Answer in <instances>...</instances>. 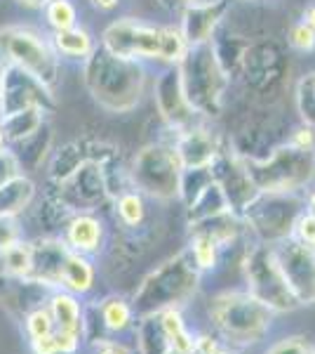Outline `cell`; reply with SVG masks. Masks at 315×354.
Returning a JSON list of instances; mask_svg holds the SVG:
<instances>
[{
  "instance_id": "51",
  "label": "cell",
  "mask_w": 315,
  "mask_h": 354,
  "mask_svg": "<svg viewBox=\"0 0 315 354\" xmlns=\"http://www.w3.org/2000/svg\"><path fill=\"white\" fill-rule=\"evenodd\" d=\"M17 5H19L21 10H33V12H40V8H43L45 0H14Z\"/></svg>"
},
{
  "instance_id": "41",
  "label": "cell",
  "mask_w": 315,
  "mask_h": 354,
  "mask_svg": "<svg viewBox=\"0 0 315 354\" xmlns=\"http://www.w3.org/2000/svg\"><path fill=\"white\" fill-rule=\"evenodd\" d=\"M292 239H296V241H301L306 245H315V213L303 210V213L299 215V220H296V225H294Z\"/></svg>"
},
{
  "instance_id": "56",
  "label": "cell",
  "mask_w": 315,
  "mask_h": 354,
  "mask_svg": "<svg viewBox=\"0 0 315 354\" xmlns=\"http://www.w3.org/2000/svg\"><path fill=\"white\" fill-rule=\"evenodd\" d=\"M3 64H5V62H3V57H0V68H3Z\"/></svg>"
},
{
  "instance_id": "29",
  "label": "cell",
  "mask_w": 315,
  "mask_h": 354,
  "mask_svg": "<svg viewBox=\"0 0 315 354\" xmlns=\"http://www.w3.org/2000/svg\"><path fill=\"white\" fill-rule=\"evenodd\" d=\"M50 314H52L54 324L59 330H68V333H76L80 335L85 328L83 322V310H80V302L76 300V295L68 293H57L50 300Z\"/></svg>"
},
{
  "instance_id": "39",
  "label": "cell",
  "mask_w": 315,
  "mask_h": 354,
  "mask_svg": "<svg viewBox=\"0 0 315 354\" xmlns=\"http://www.w3.org/2000/svg\"><path fill=\"white\" fill-rule=\"evenodd\" d=\"M287 48L292 53H299V55H313L315 31L308 24H303L301 19H296L294 24L287 28Z\"/></svg>"
},
{
  "instance_id": "45",
  "label": "cell",
  "mask_w": 315,
  "mask_h": 354,
  "mask_svg": "<svg viewBox=\"0 0 315 354\" xmlns=\"http://www.w3.org/2000/svg\"><path fill=\"white\" fill-rule=\"evenodd\" d=\"M19 173H21V168H19V161H17L14 151L10 149V147H5V149L0 151V185Z\"/></svg>"
},
{
  "instance_id": "44",
  "label": "cell",
  "mask_w": 315,
  "mask_h": 354,
  "mask_svg": "<svg viewBox=\"0 0 315 354\" xmlns=\"http://www.w3.org/2000/svg\"><path fill=\"white\" fill-rule=\"evenodd\" d=\"M223 347L226 345L212 330H203V333H196V350H193V354H216Z\"/></svg>"
},
{
  "instance_id": "7",
  "label": "cell",
  "mask_w": 315,
  "mask_h": 354,
  "mask_svg": "<svg viewBox=\"0 0 315 354\" xmlns=\"http://www.w3.org/2000/svg\"><path fill=\"white\" fill-rule=\"evenodd\" d=\"M0 57L8 64H14L40 78L48 88L59 93L61 64L54 53L50 33L33 24H8L0 26Z\"/></svg>"
},
{
  "instance_id": "52",
  "label": "cell",
  "mask_w": 315,
  "mask_h": 354,
  "mask_svg": "<svg viewBox=\"0 0 315 354\" xmlns=\"http://www.w3.org/2000/svg\"><path fill=\"white\" fill-rule=\"evenodd\" d=\"M8 147V142H5V133H3V121H0V151Z\"/></svg>"
},
{
  "instance_id": "53",
  "label": "cell",
  "mask_w": 315,
  "mask_h": 354,
  "mask_svg": "<svg viewBox=\"0 0 315 354\" xmlns=\"http://www.w3.org/2000/svg\"><path fill=\"white\" fill-rule=\"evenodd\" d=\"M216 354H240L238 350H233V347H223L221 352H216Z\"/></svg>"
},
{
  "instance_id": "14",
  "label": "cell",
  "mask_w": 315,
  "mask_h": 354,
  "mask_svg": "<svg viewBox=\"0 0 315 354\" xmlns=\"http://www.w3.org/2000/svg\"><path fill=\"white\" fill-rule=\"evenodd\" d=\"M151 95L160 121H163L170 137L176 133H184V130L193 128V125L203 121L198 116V111L191 106V102H188L176 66L158 68V73L151 78Z\"/></svg>"
},
{
  "instance_id": "18",
  "label": "cell",
  "mask_w": 315,
  "mask_h": 354,
  "mask_svg": "<svg viewBox=\"0 0 315 354\" xmlns=\"http://www.w3.org/2000/svg\"><path fill=\"white\" fill-rule=\"evenodd\" d=\"M64 241L71 250L80 255H96L101 253L106 241V225L94 210H83V213H73L64 222Z\"/></svg>"
},
{
  "instance_id": "5",
  "label": "cell",
  "mask_w": 315,
  "mask_h": 354,
  "mask_svg": "<svg viewBox=\"0 0 315 354\" xmlns=\"http://www.w3.org/2000/svg\"><path fill=\"white\" fill-rule=\"evenodd\" d=\"M176 68H179L184 93L198 116L203 121L219 123L226 113L233 83L214 53V45L205 43L188 48Z\"/></svg>"
},
{
  "instance_id": "15",
  "label": "cell",
  "mask_w": 315,
  "mask_h": 354,
  "mask_svg": "<svg viewBox=\"0 0 315 354\" xmlns=\"http://www.w3.org/2000/svg\"><path fill=\"white\" fill-rule=\"evenodd\" d=\"M276 255L292 293L301 307L315 305V245H306L296 239L276 243Z\"/></svg>"
},
{
  "instance_id": "19",
  "label": "cell",
  "mask_w": 315,
  "mask_h": 354,
  "mask_svg": "<svg viewBox=\"0 0 315 354\" xmlns=\"http://www.w3.org/2000/svg\"><path fill=\"white\" fill-rule=\"evenodd\" d=\"M68 250L71 248L61 236H40L31 241V279L45 286H59Z\"/></svg>"
},
{
  "instance_id": "28",
  "label": "cell",
  "mask_w": 315,
  "mask_h": 354,
  "mask_svg": "<svg viewBox=\"0 0 315 354\" xmlns=\"http://www.w3.org/2000/svg\"><path fill=\"white\" fill-rule=\"evenodd\" d=\"M101 319V326H104L108 333H125L136 324V314L132 310V302L123 295H108L99 302L96 307Z\"/></svg>"
},
{
  "instance_id": "1",
  "label": "cell",
  "mask_w": 315,
  "mask_h": 354,
  "mask_svg": "<svg viewBox=\"0 0 315 354\" xmlns=\"http://www.w3.org/2000/svg\"><path fill=\"white\" fill-rule=\"evenodd\" d=\"M80 81L90 100L111 116H128L144 102L151 85L146 64L106 53L101 45L80 64Z\"/></svg>"
},
{
  "instance_id": "47",
  "label": "cell",
  "mask_w": 315,
  "mask_h": 354,
  "mask_svg": "<svg viewBox=\"0 0 315 354\" xmlns=\"http://www.w3.org/2000/svg\"><path fill=\"white\" fill-rule=\"evenodd\" d=\"M156 3L165 10V12H174L176 15L181 8H186V5H191V3H198V0H156Z\"/></svg>"
},
{
  "instance_id": "31",
  "label": "cell",
  "mask_w": 315,
  "mask_h": 354,
  "mask_svg": "<svg viewBox=\"0 0 315 354\" xmlns=\"http://www.w3.org/2000/svg\"><path fill=\"white\" fill-rule=\"evenodd\" d=\"M223 210H231V205H228V198H226V194H223V189L219 187V182L214 180L207 189L200 194L196 201L188 205V208H184L186 225H193V222L212 218V215L223 213Z\"/></svg>"
},
{
  "instance_id": "10",
  "label": "cell",
  "mask_w": 315,
  "mask_h": 354,
  "mask_svg": "<svg viewBox=\"0 0 315 354\" xmlns=\"http://www.w3.org/2000/svg\"><path fill=\"white\" fill-rule=\"evenodd\" d=\"M287 50L276 38L250 41L236 83H240L247 93H252L256 102L268 104V102L280 97L278 93L283 90L285 81H287Z\"/></svg>"
},
{
  "instance_id": "9",
  "label": "cell",
  "mask_w": 315,
  "mask_h": 354,
  "mask_svg": "<svg viewBox=\"0 0 315 354\" xmlns=\"http://www.w3.org/2000/svg\"><path fill=\"white\" fill-rule=\"evenodd\" d=\"M240 270H243L245 290L263 302L268 310L280 314H292L301 310L296 295L292 293L287 279H285L280 262L276 255V245L247 241L240 258Z\"/></svg>"
},
{
  "instance_id": "43",
  "label": "cell",
  "mask_w": 315,
  "mask_h": 354,
  "mask_svg": "<svg viewBox=\"0 0 315 354\" xmlns=\"http://www.w3.org/2000/svg\"><path fill=\"white\" fill-rule=\"evenodd\" d=\"M21 225L19 218H3L0 215V248L5 245H12L17 241H21Z\"/></svg>"
},
{
  "instance_id": "33",
  "label": "cell",
  "mask_w": 315,
  "mask_h": 354,
  "mask_svg": "<svg viewBox=\"0 0 315 354\" xmlns=\"http://www.w3.org/2000/svg\"><path fill=\"white\" fill-rule=\"evenodd\" d=\"M294 109L299 113V123L315 130V68L294 83Z\"/></svg>"
},
{
  "instance_id": "8",
  "label": "cell",
  "mask_w": 315,
  "mask_h": 354,
  "mask_svg": "<svg viewBox=\"0 0 315 354\" xmlns=\"http://www.w3.org/2000/svg\"><path fill=\"white\" fill-rule=\"evenodd\" d=\"M181 165L176 149L170 140L148 142L128 163L130 187L141 192L148 201L172 203L179 201Z\"/></svg>"
},
{
  "instance_id": "16",
  "label": "cell",
  "mask_w": 315,
  "mask_h": 354,
  "mask_svg": "<svg viewBox=\"0 0 315 354\" xmlns=\"http://www.w3.org/2000/svg\"><path fill=\"white\" fill-rule=\"evenodd\" d=\"M233 10V0H198L176 12V26L186 38L188 48L212 43L216 31L226 24Z\"/></svg>"
},
{
  "instance_id": "55",
  "label": "cell",
  "mask_w": 315,
  "mask_h": 354,
  "mask_svg": "<svg viewBox=\"0 0 315 354\" xmlns=\"http://www.w3.org/2000/svg\"><path fill=\"white\" fill-rule=\"evenodd\" d=\"M165 354H184V352H176V350H172V347H170V350H165Z\"/></svg>"
},
{
  "instance_id": "30",
  "label": "cell",
  "mask_w": 315,
  "mask_h": 354,
  "mask_svg": "<svg viewBox=\"0 0 315 354\" xmlns=\"http://www.w3.org/2000/svg\"><path fill=\"white\" fill-rule=\"evenodd\" d=\"M184 248H186L191 262L196 265V270L203 274V277L219 270L221 262H223V255H226L214 241H210L207 236H200V234H188V241Z\"/></svg>"
},
{
  "instance_id": "4",
  "label": "cell",
  "mask_w": 315,
  "mask_h": 354,
  "mask_svg": "<svg viewBox=\"0 0 315 354\" xmlns=\"http://www.w3.org/2000/svg\"><path fill=\"white\" fill-rule=\"evenodd\" d=\"M203 286V274L188 258L186 248L172 255L141 279L139 288L132 295V310L136 317H151L170 307H184L198 295Z\"/></svg>"
},
{
  "instance_id": "48",
  "label": "cell",
  "mask_w": 315,
  "mask_h": 354,
  "mask_svg": "<svg viewBox=\"0 0 315 354\" xmlns=\"http://www.w3.org/2000/svg\"><path fill=\"white\" fill-rule=\"evenodd\" d=\"M90 5L96 10V12H113V10H118L120 0H90Z\"/></svg>"
},
{
  "instance_id": "6",
  "label": "cell",
  "mask_w": 315,
  "mask_h": 354,
  "mask_svg": "<svg viewBox=\"0 0 315 354\" xmlns=\"http://www.w3.org/2000/svg\"><path fill=\"white\" fill-rule=\"evenodd\" d=\"M259 194H303L315 182V149H299L287 140L261 158H245Z\"/></svg>"
},
{
  "instance_id": "17",
  "label": "cell",
  "mask_w": 315,
  "mask_h": 354,
  "mask_svg": "<svg viewBox=\"0 0 315 354\" xmlns=\"http://www.w3.org/2000/svg\"><path fill=\"white\" fill-rule=\"evenodd\" d=\"M170 142L174 145L176 156L184 168H210L219 158L226 145V135L216 128V123L200 121L184 133L172 135Z\"/></svg>"
},
{
  "instance_id": "34",
  "label": "cell",
  "mask_w": 315,
  "mask_h": 354,
  "mask_svg": "<svg viewBox=\"0 0 315 354\" xmlns=\"http://www.w3.org/2000/svg\"><path fill=\"white\" fill-rule=\"evenodd\" d=\"M214 182V173L210 168H184L181 170V182H179V203L188 208L196 198L203 194L207 187Z\"/></svg>"
},
{
  "instance_id": "42",
  "label": "cell",
  "mask_w": 315,
  "mask_h": 354,
  "mask_svg": "<svg viewBox=\"0 0 315 354\" xmlns=\"http://www.w3.org/2000/svg\"><path fill=\"white\" fill-rule=\"evenodd\" d=\"M285 140H287L289 145L299 147V149H315V130L308 128V125H303V123H296L294 128L287 133Z\"/></svg>"
},
{
  "instance_id": "50",
  "label": "cell",
  "mask_w": 315,
  "mask_h": 354,
  "mask_svg": "<svg viewBox=\"0 0 315 354\" xmlns=\"http://www.w3.org/2000/svg\"><path fill=\"white\" fill-rule=\"evenodd\" d=\"M303 205H306L308 213H315V182L303 192Z\"/></svg>"
},
{
  "instance_id": "23",
  "label": "cell",
  "mask_w": 315,
  "mask_h": 354,
  "mask_svg": "<svg viewBox=\"0 0 315 354\" xmlns=\"http://www.w3.org/2000/svg\"><path fill=\"white\" fill-rule=\"evenodd\" d=\"M50 41L61 62H76V64H83L99 45V38L83 24L50 33Z\"/></svg>"
},
{
  "instance_id": "22",
  "label": "cell",
  "mask_w": 315,
  "mask_h": 354,
  "mask_svg": "<svg viewBox=\"0 0 315 354\" xmlns=\"http://www.w3.org/2000/svg\"><path fill=\"white\" fill-rule=\"evenodd\" d=\"M38 198V185L31 175L19 173L0 185V215L3 218H21L33 208Z\"/></svg>"
},
{
  "instance_id": "54",
  "label": "cell",
  "mask_w": 315,
  "mask_h": 354,
  "mask_svg": "<svg viewBox=\"0 0 315 354\" xmlns=\"http://www.w3.org/2000/svg\"><path fill=\"white\" fill-rule=\"evenodd\" d=\"M233 3H259V0H233Z\"/></svg>"
},
{
  "instance_id": "57",
  "label": "cell",
  "mask_w": 315,
  "mask_h": 354,
  "mask_svg": "<svg viewBox=\"0 0 315 354\" xmlns=\"http://www.w3.org/2000/svg\"><path fill=\"white\" fill-rule=\"evenodd\" d=\"M313 354H315V347H313Z\"/></svg>"
},
{
  "instance_id": "11",
  "label": "cell",
  "mask_w": 315,
  "mask_h": 354,
  "mask_svg": "<svg viewBox=\"0 0 315 354\" xmlns=\"http://www.w3.org/2000/svg\"><path fill=\"white\" fill-rule=\"evenodd\" d=\"M303 210V194H259L240 213V218L245 222L250 241L276 245L292 236Z\"/></svg>"
},
{
  "instance_id": "3",
  "label": "cell",
  "mask_w": 315,
  "mask_h": 354,
  "mask_svg": "<svg viewBox=\"0 0 315 354\" xmlns=\"http://www.w3.org/2000/svg\"><path fill=\"white\" fill-rule=\"evenodd\" d=\"M210 330L226 347L247 350L268 340L278 322V314L268 310L245 288H226L207 300Z\"/></svg>"
},
{
  "instance_id": "13",
  "label": "cell",
  "mask_w": 315,
  "mask_h": 354,
  "mask_svg": "<svg viewBox=\"0 0 315 354\" xmlns=\"http://www.w3.org/2000/svg\"><path fill=\"white\" fill-rule=\"evenodd\" d=\"M57 106L59 100L52 88H48L33 73L5 62L0 68V116L21 109H43L52 116Z\"/></svg>"
},
{
  "instance_id": "37",
  "label": "cell",
  "mask_w": 315,
  "mask_h": 354,
  "mask_svg": "<svg viewBox=\"0 0 315 354\" xmlns=\"http://www.w3.org/2000/svg\"><path fill=\"white\" fill-rule=\"evenodd\" d=\"M78 345H80V335L59 328L43 335V338L31 340L33 354H76Z\"/></svg>"
},
{
  "instance_id": "46",
  "label": "cell",
  "mask_w": 315,
  "mask_h": 354,
  "mask_svg": "<svg viewBox=\"0 0 315 354\" xmlns=\"http://www.w3.org/2000/svg\"><path fill=\"white\" fill-rule=\"evenodd\" d=\"M96 354H132L123 342H116V340H99V350Z\"/></svg>"
},
{
  "instance_id": "36",
  "label": "cell",
  "mask_w": 315,
  "mask_h": 354,
  "mask_svg": "<svg viewBox=\"0 0 315 354\" xmlns=\"http://www.w3.org/2000/svg\"><path fill=\"white\" fill-rule=\"evenodd\" d=\"M0 265L12 277H31V241H17L0 248Z\"/></svg>"
},
{
  "instance_id": "26",
  "label": "cell",
  "mask_w": 315,
  "mask_h": 354,
  "mask_svg": "<svg viewBox=\"0 0 315 354\" xmlns=\"http://www.w3.org/2000/svg\"><path fill=\"white\" fill-rule=\"evenodd\" d=\"M158 322H160V328H163L165 338H167V345L172 350L193 354V350H196V333L188 328L184 310H179V307L163 310L158 314Z\"/></svg>"
},
{
  "instance_id": "32",
  "label": "cell",
  "mask_w": 315,
  "mask_h": 354,
  "mask_svg": "<svg viewBox=\"0 0 315 354\" xmlns=\"http://www.w3.org/2000/svg\"><path fill=\"white\" fill-rule=\"evenodd\" d=\"M40 15L48 26V33L64 31V28L80 24V10L76 0H45Z\"/></svg>"
},
{
  "instance_id": "21",
  "label": "cell",
  "mask_w": 315,
  "mask_h": 354,
  "mask_svg": "<svg viewBox=\"0 0 315 354\" xmlns=\"http://www.w3.org/2000/svg\"><path fill=\"white\" fill-rule=\"evenodd\" d=\"M10 149L14 151L21 173L31 175V173H36V170L45 168L50 153L54 149L52 121H45L38 133H33L31 137H26V140H21V142H17V145H12Z\"/></svg>"
},
{
  "instance_id": "20",
  "label": "cell",
  "mask_w": 315,
  "mask_h": 354,
  "mask_svg": "<svg viewBox=\"0 0 315 354\" xmlns=\"http://www.w3.org/2000/svg\"><path fill=\"white\" fill-rule=\"evenodd\" d=\"M186 227H188V234L207 236L210 241H214L219 245L223 253H226L228 248H233V245L250 241L243 218H240L238 213H233V210H223V213H216V215H212V218H205Z\"/></svg>"
},
{
  "instance_id": "2",
  "label": "cell",
  "mask_w": 315,
  "mask_h": 354,
  "mask_svg": "<svg viewBox=\"0 0 315 354\" xmlns=\"http://www.w3.org/2000/svg\"><path fill=\"white\" fill-rule=\"evenodd\" d=\"M99 45L106 53L146 66H176L188 50L176 21L156 24L141 17H118L108 21L99 36Z\"/></svg>"
},
{
  "instance_id": "27",
  "label": "cell",
  "mask_w": 315,
  "mask_h": 354,
  "mask_svg": "<svg viewBox=\"0 0 315 354\" xmlns=\"http://www.w3.org/2000/svg\"><path fill=\"white\" fill-rule=\"evenodd\" d=\"M0 121H3L5 142H8V147H12L17 142L31 137L33 133H38L43 123L50 121V113H45L43 109H21L8 113V116H0Z\"/></svg>"
},
{
  "instance_id": "40",
  "label": "cell",
  "mask_w": 315,
  "mask_h": 354,
  "mask_svg": "<svg viewBox=\"0 0 315 354\" xmlns=\"http://www.w3.org/2000/svg\"><path fill=\"white\" fill-rule=\"evenodd\" d=\"M26 330H28V335H31V340L52 333V330H54V319H52V314H50V310L36 307V310L26 317Z\"/></svg>"
},
{
  "instance_id": "24",
  "label": "cell",
  "mask_w": 315,
  "mask_h": 354,
  "mask_svg": "<svg viewBox=\"0 0 315 354\" xmlns=\"http://www.w3.org/2000/svg\"><path fill=\"white\" fill-rule=\"evenodd\" d=\"M113 213L116 222L125 232H139L148 220V198L134 187H128L113 196Z\"/></svg>"
},
{
  "instance_id": "12",
  "label": "cell",
  "mask_w": 315,
  "mask_h": 354,
  "mask_svg": "<svg viewBox=\"0 0 315 354\" xmlns=\"http://www.w3.org/2000/svg\"><path fill=\"white\" fill-rule=\"evenodd\" d=\"M50 194L71 215L83 213V210H94L96 213L101 205L111 203L108 177L99 161H85L64 180L50 182Z\"/></svg>"
},
{
  "instance_id": "49",
  "label": "cell",
  "mask_w": 315,
  "mask_h": 354,
  "mask_svg": "<svg viewBox=\"0 0 315 354\" xmlns=\"http://www.w3.org/2000/svg\"><path fill=\"white\" fill-rule=\"evenodd\" d=\"M299 19L303 21V24H308V26H311L313 31H315V0H313V3H308L306 8L301 10V17H299Z\"/></svg>"
},
{
  "instance_id": "35",
  "label": "cell",
  "mask_w": 315,
  "mask_h": 354,
  "mask_svg": "<svg viewBox=\"0 0 315 354\" xmlns=\"http://www.w3.org/2000/svg\"><path fill=\"white\" fill-rule=\"evenodd\" d=\"M136 345H139L141 354H165V350H170L167 338H165L163 328H160L158 314L151 317H141L139 328H136Z\"/></svg>"
},
{
  "instance_id": "38",
  "label": "cell",
  "mask_w": 315,
  "mask_h": 354,
  "mask_svg": "<svg viewBox=\"0 0 315 354\" xmlns=\"http://www.w3.org/2000/svg\"><path fill=\"white\" fill-rule=\"evenodd\" d=\"M315 340H311L303 333H287L283 338L268 342L261 350V354H313Z\"/></svg>"
},
{
  "instance_id": "25",
  "label": "cell",
  "mask_w": 315,
  "mask_h": 354,
  "mask_svg": "<svg viewBox=\"0 0 315 354\" xmlns=\"http://www.w3.org/2000/svg\"><path fill=\"white\" fill-rule=\"evenodd\" d=\"M94 265L90 262L88 255H80L76 250H68L66 262L61 267V281L59 286H64L68 293L73 295H83L90 293L94 286Z\"/></svg>"
}]
</instances>
